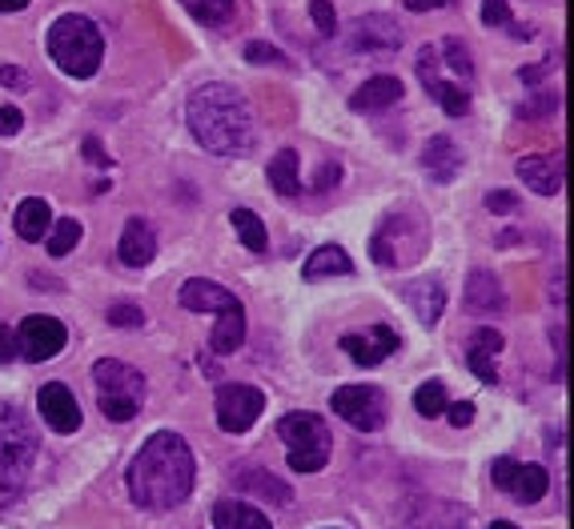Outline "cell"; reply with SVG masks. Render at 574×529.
<instances>
[{"label": "cell", "mask_w": 574, "mask_h": 529, "mask_svg": "<svg viewBox=\"0 0 574 529\" xmlns=\"http://www.w3.org/2000/svg\"><path fill=\"white\" fill-rule=\"evenodd\" d=\"M454 0H406L410 13H430V9H450Z\"/></svg>", "instance_id": "c3c4849f"}, {"label": "cell", "mask_w": 574, "mask_h": 529, "mask_svg": "<svg viewBox=\"0 0 574 529\" xmlns=\"http://www.w3.org/2000/svg\"><path fill=\"white\" fill-rule=\"evenodd\" d=\"M21 124H25V117L13 109V105H4L0 109V136H13V133H21Z\"/></svg>", "instance_id": "bcb514c9"}, {"label": "cell", "mask_w": 574, "mask_h": 529, "mask_svg": "<svg viewBox=\"0 0 574 529\" xmlns=\"http://www.w3.org/2000/svg\"><path fill=\"white\" fill-rule=\"evenodd\" d=\"M177 301L189 309V313H234V309H241V301L229 289H222L217 281H201V277H193V281L181 285V293H177Z\"/></svg>", "instance_id": "9a60e30c"}, {"label": "cell", "mask_w": 574, "mask_h": 529, "mask_svg": "<svg viewBox=\"0 0 574 529\" xmlns=\"http://www.w3.org/2000/svg\"><path fill=\"white\" fill-rule=\"evenodd\" d=\"M76 241H81V221H76V217H61V221H52V229H49V253L52 257L73 253Z\"/></svg>", "instance_id": "d6a6232c"}, {"label": "cell", "mask_w": 574, "mask_h": 529, "mask_svg": "<svg viewBox=\"0 0 574 529\" xmlns=\"http://www.w3.org/2000/svg\"><path fill=\"white\" fill-rule=\"evenodd\" d=\"M298 165L301 157L294 153V148H282L274 160H270V169H265V177H270V185H274V193H282V197H294L301 189L298 181Z\"/></svg>", "instance_id": "83f0119b"}, {"label": "cell", "mask_w": 574, "mask_h": 529, "mask_svg": "<svg viewBox=\"0 0 574 529\" xmlns=\"http://www.w3.org/2000/svg\"><path fill=\"white\" fill-rule=\"evenodd\" d=\"M402 297H406V305L418 313V321L422 325H438V317H442V309H446V289L434 281V277H422V281H410L406 289H402Z\"/></svg>", "instance_id": "44dd1931"}, {"label": "cell", "mask_w": 574, "mask_h": 529, "mask_svg": "<svg viewBox=\"0 0 574 529\" xmlns=\"http://www.w3.org/2000/svg\"><path fill=\"white\" fill-rule=\"evenodd\" d=\"M482 25H490V28H506L514 40H530L535 37V28L530 25H518L511 16V9H506V0H482Z\"/></svg>", "instance_id": "4dcf8cb0"}, {"label": "cell", "mask_w": 574, "mask_h": 529, "mask_svg": "<svg viewBox=\"0 0 574 529\" xmlns=\"http://www.w3.org/2000/svg\"><path fill=\"white\" fill-rule=\"evenodd\" d=\"M410 229H418V221H414V217H398V213L382 221V229H378L374 241H370L378 265L394 269V265H406V261H414L422 253V233L410 237Z\"/></svg>", "instance_id": "ba28073f"}, {"label": "cell", "mask_w": 574, "mask_h": 529, "mask_svg": "<svg viewBox=\"0 0 574 529\" xmlns=\"http://www.w3.org/2000/svg\"><path fill=\"white\" fill-rule=\"evenodd\" d=\"M490 529H518V526H514V521H494Z\"/></svg>", "instance_id": "816d5d0a"}, {"label": "cell", "mask_w": 574, "mask_h": 529, "mask_svg": "<svg viewBox=\"0 0 574 529\" xmlns=\"http://www.w3.org/2000/svg\"><path fill=\"white\" fill-rule=\"evenodd\" d=\"M502 353V333L499 329H475L470 341H466V365L475 370L478 382H499L494 373V358Z\"/></svg>", "instance_id": "d6986e66"}, {"label": "cell", "mask_w": 574, "mask_h": 529, "mask_svg": "<svg viewBox=\"0 0 574 529\" xmlns=\"http://www.w3.org/2000/svg\"><path fill=\"white\" fill-rule=\"evenodd\" d=\"M518 177L523 185H530L538 197H554L562 189V157L554 153H530V157L518 160Z\"/></svg>", "instance_id": "2e32d148"}, {"label": "cell", "mask_w": 574, "mask_h": 529, "mask_svg": "<svg viewBox=\"0 0 574 529\" xmlns=\"http://www.w3.org/2000/svg\"><path fill=\"white\" fill-rule=\"evenodd\" d=\"M422 169L430 172V181L450 185L458 177V169H463V153H458V145L450 136H430L422 148Z\"/></svg>", "instance_id": "ac0fdd59"}, {"label": "cell", "mask_w": 574, "mask_h": 529, "mask_svg": "<svg viewBox=\"0 0 574 529\" xmlns=\"http://www.w3.org/2000/svg\"><path fill=\"white\" fill-rule=\"evenodd\" d=\"M330 409L346 425H354V430L362 433H374L386 425V394L374 389V385H342L330 397Z\"/></svg>", "instance_id": "52a82bcc"}, {"label": "cell", "mask_w": 574, "mask_h": 529, "mask_svg": "<svg viewBox=\"0 0 574 529\" xmlns=\"http://www.w3.org/2000/svg\"><path fill=\"white\" fill-rule=\"evenodd\" d=\"M559 105H562V97L559 93H550V88H538V97L530 100V105H523L518 109V117H547V112H559Z\"/></svg>", "instance_id": "8d00e7d4"}, {"label": "cell", "mask_w": 574, "mask_h": 529, "mask_svg": "<svg viewBox=\"0 0 574 529\" xmlns=\"http://www.w3.org/2000/svg\"><path fill=\"white\" fill-rule=\"evenodd\" d=\"M105 317H109V325H117V329H141V325H145V313H141L137 305H112Z\"/></svg>", "instance_id": "74e56055"}, {"label": "cell", "mask_w": 574, "mask_h": 529, "mask_svg": "<svg viewBox=\"0 0 574 529\" xmlns=\"http://www.w3.org/2000/svg\"><path fill=\"white\" fill-rule=\"evenodd\" d=\"M16 233L25 237V241H45V233L52 229V209H49V201H40V197H25L21 205H16Z\"/></svg>", "instance_id": "d4e9b609"}, {"label": "cell", "mask_w": 574, "mask_h": 529, "mask_svg": "<svg viewBox=\"0 0 574 529\" xmlns=\"http://www.w3.org/2000/svg\"><path fill=\"white\" fill-rule=\"evenodd\" d=\"M37 466V433L16 406L0 401V509L13 505Z\"/></svg>", "instance_id": "3957f363"}, {"label": "cell", "mask_w": 574, "mask_h": 529, "mask_svg": "<svg viewBox=\"0 0 574 529\" xmlns=\"http://www.w3.org/2000/svg\"><path fill=\"white\" fill-rule=\"evenodd\" d=\"M193 490V454L177 433L162 430L129 466V493L141 509H174Z\"/></svg>", "instance_id": "6da1fadb"}, {"label": "cell", "mask_w": 574, "mask_h": 529, "mask_svg": "<svg viewBox=\"0 0 574 529\" xmlns=\"http://www.w3.org/2000/svg\"><path fill=\"white\" fill-rule=\"evenodd\" d=\"M337 181H342V165L337 160H325L322 169H318V177H313V193H325V189H334Z\"/></svg>", "instance_id": "60d3db41"}, {"label": "cell", "mask_w": 574, "mask_h": 529, "mask_svg": "<svg viewBox=\"0 0 574 529\" xmlns=\"http://www.w3.org/2000/svg\"><path fill=\"white\" fill-rule=\"evenodd\" d=\"M466 305L475 309V313H502V309H506V293H502L499 277L487 269L470 273V281H466Z\"/></svg>", "instance_id": "7402d4cb"}, {"label": "cell", "mask_w": 574, "mask_h": 529, "mask_svg": "<svg viewBox=\"0 0 574 529\" xmlns=\"http://www.w3.org/2000/svg\"><path fill=\"white\" fill-rule=\"evenodd\" d=\"M229 221H234V229H238L241 245L253 249V253H262L265 241H270V233H265V225H262V217H258V213H253V209H234V213H229Z\"/></svg>", "instance_id": "1f68e13d"}, {"label": "cell", "mask_w": 574, "mask_h": 529, "mask_svg": "<svg viewBox=\"0 0 574 529\" xmlns=\"http://www.w3.org/2000/svg\"><path fill=\"white\" fill-rule=\"evenodd\" d=\"M234 481H238L241 490L258 493V497H265V502H274V505H289V502H294V490H289V485H286L282 478H274L270 469L241 466L238 473H234Z\"/></svg>", "instance_id": "603a6c76"}, {"label": "cell", "mask_w": 574, "mask_h": 529, "mask_svg": "<svg viewBox=\"0 0 574 529\" xmlns=\"http://www.w3.org/2000/svg\"><path fill=\"white\" fill-rule=\"evenodd\" d=\"M265 394L253 385H222L217 389V425L225 433H246L253 421L262 418Z\"/></svg>", "instance_id": "30bf717a"}, {"label": "cell", "mask_w": 574, "mask_h": 529, "mask_svg": "<svg viewBox=\"0 0 574 529\" xmlns=\"http://www.w3.org/2000/svg\"><path fill=\"white\" fill-rule=\"evenodd\" d=\"M246 61L250 64H286V57H282L274 45H265V40H250V45H246Z\"/></svg>", "instance_id": "f35d334b"}, {"label": "cell", "mask_w": 574, "mask_h": 529, "mask_svg": "<svg viewBox=\"0 0 574 529\" xmlns=\"http://www.w3.org/2000/svg\"><path fill=\"white\" fill-rule=\"evenodd\" d=\"M354 49L358 52H370V57H386V52H398L402 49V28L382 13H370V16H358L354 21Z\"/></svg>", "instance_id": "7c38bea8"}, {"label": "cell", "mask_w": 574, "mask_h": 529, "mask_svg": "<svg viewBox=\"0 0 574 529\" xmlns=\"http://www.w3.org/2000/svg\"><path fill=\"white\" fill-rule=\"evenodd\" d=\"M37 406H40V418H45L49 430H57V433L81 430V409H76V397L69 394V385L49 382L37 394Z\"/></svg>", "instance_id": "5bb4252c"}, {"label": "cell", "mask_w": 574, "mask_h": 529, "mask_svg": "<svg viewBox=\"0 0 574 529\" xmlns=\"http://www.w3.org/2000/svg\"><path fill=\"white\" fill-rule=\"evenodd\" d=\"M277 437L289 449V469L294 473H318L330 461V430L313 413H289L277 421Z\"/></svg>", "instance_id": "8992f818"}, {"label": "cell", "mask_w": 574, "mask_h": 529, "mask_svg": "<svg viewBox=\"0 0 574 529\" xmlns=\"http://www.w3.org/2000/svg\"><path fill=\"white\" fill-rule=\"evenodd\" d=\"M310 21L318 25L322 37H334L337 33V13H334V4H330V0H310Z\"/></svg>", "instance_id": "d590c367"}, {"label": "cell", "mask_w": 574, "mask_h": 529, "mask_svg": "<svg viewBox=\"0 0 574 529\" xmlns=\"http://www.w3.org/2000/svg\"><path fill=\"white\" fill-rule=\"evenodd\" d=\"M402 81L398 76H370L358 93L350 97V109L354 112H382V109H394L402 100Z\"/></svg>", "instance_id": "ffe728a7"}, {"label": "cell", "mask_w": 574, "mask_h": 529, "mask_svg": "<svg viewBox=\"0 0 574 529\" xmlns=\"http://www.w3.org/2000/svg\"><path fill=\"white\" fill-rule=\"evenodd\" d=\"M490 478L499 490H506L511 497H518L523 505L530 502H542L550 490V473L542 466H523V461H511V457H499L494 469H490Z\"/></svg>", "instance_id": "8fae6325"}, {"label": "cell", "mask_w": 574, "mask_h": 529, "mask_svg": "<svg viewBox=\"0 0 574 529\" xmlns=\"http://www.w3.org/2000/svg\"><path fill=\"white\" fill-rule=\"evenodd\" d=\"M442 52H446V64L454 69V73L463 76V81H470L475 76V61H470V49H466L458 37H446L442 40Z\"/></svg>", "instance_id": "e575fe53"}, {"label": "cell", "mask_w": 574, "mask_h": 529, "mask_svg": "<svg viewBox=\"0 0 574 529\" xmlns=\"http://www.w3.org/2000/svg\"><path fill=\"white\" fill-rule=\"evenodd\" d=\"M16 358V333L9 325H0V365H9Z\"/></svg>", "instance_id": "7dc6e473"}, {"label": "cell", "mask_w": 574, "mask_h": 529, "mask_svg": "<svg viewBox=\"0 0 574 529\" xmlns=\"http://www.w3.org/2000/svg\"><path fill=\"white\" fill-rule=\"evenodd\" d=\"M418 76H422V85L438 81V49H430V45L418 52Z\"/></svg>", "instance_id": "b9f144b4"}, {"label": "cell", "mask_w": 574, "mask_h": 529, "mask_svg": "<svg viewBox=\"0 0 574 529\" xmlns=\"http://www.w3.org/2000/svg\"><path fill=\"white\" fill-rule=\"evenodd\" d=\"M181 9H186L198 25H210V28H217V25H225L229 16H234V0H181Z\"/></svg>", "instance_id": "f546056e"}, {"label": "cell", "mask_w": 574, "mask_h": 529, "mask_svg": "<svg viewBox=\"0 0 574 529\" xmlns=\"http://www.w3.org/2000/svg\"><path fill=\"white\" fill-rule=\"evenodd\" d=\"M414 409H418L422 418H442V413H446V389H442V382L418 385V394H414Z\"/></svg>", "instance_id": "836d02e7"}, {"label": "cell", "mask_w": 574, "mask_h": 529, "mask_svg": "<svg viewBox=\"0 0 574 529\" xmlns=\"http://www.w3.org/2000/svg\"><path fill=\"white\" fill-rule=\"evenodd\" d=\"M28 0H0V13H25Z\"/></svg>", "instance_id": "f907efd6"}, {"label": "cell", "mask_w": 574, "mask_h": 529, "mask_svg": "<svg viewBox=\"0 0 574 529\" xmlns=\"http://www.w3.org/2000/svg\"><path fill=\"white\" fill-rule=\"evenodd\" d=\"M64 345H69V329L57 317H25L21 329H16V353L33 361V365L52 361Z\"/></svg>", "instance_id": "9c48e42d"}, {"label": "cell", "mask_w": 574, "mask_h": 529, "mask_svg": "<svg viewBox=\"0 0 574 529\" xmlns=\"http://www.w3.org/2000/svg\"><path fill=\"white\" fill-rule=\"evenodd\" d=\"M85 153H88V160H93V165H109V157L100 153V141H93V136L85 141Z\"/></svg>", "instance_id": "681fc988"}, {"label": "cell", "mask_w": 574, "mask_h": 529, "mask_svg": "<svg viewBox=\"0 0 574 529\" xmlns=\"http://www.w3.org/2000/svg\"><path fill=\"white\" fill-rule=\"evenodd\" d=\"M446 418L454 430H463V425L475 421V406H470V401H454V406H446Z\"/></svg>", "instance_id": "ee69618b"}, {"label": "cell", "mask_w": 574, "mask_h": 529, "mask_svg": "<svg viewBox=\"0 0 574 529\" xmlns=\"http://www.w3.org/2000/svg\"><path fill=\"white\" fill-rule=\"evenodd\" d=\"M554 64H559V52H550L547 61L535 64V69H518V76H523V85H538V81H542V76H547Z\"/></svg>", "instance_id": "f6af8a7d"}, {"label": "cell", "mask_w": 574, "mask_h": 529, "mask_svg": "<svg viewBox=\"0 0 574 529\" xmlns=\"http://www.w3.org/2000/svg\"><path fill=\"white\" fill-rule=\"evenodd\" d=\"M49 57L57 69L69 76H93L105 57V37L88 16L64 13L57 25L49 28Z\"/></svg>", "instance_id": "277c9868"}, {"label": "cell", "mask_w": 574, "mask_h": 529, "mask_svg": "<svg viewBox=\"0 0 574 529\" xmlns=\"http://www.w3.org/2000/svg\"><path fill=\"white\" fill-rule=\"evenodd\" d=\"M93 382H97L100 413L109 421H133L141 401H145V377L133 365L117 358H105L93 365Z\"/></svg>", "instance_id": "5b68a950"}, {"label": "cell", "mask_w": 574, "mask_h": 529, "mask_svg": "<svg viewBox=\"0 0 574 529\" xmlns=\"http://www.w3.org/2000/svg\"><path fill=\"white\" fill-rule=\"evenodd\" d=\"M213 526L217 529H274L262 509L241 505V502H234V497H222V502L213 505Z\"/></svg>", "instance_id": "cb8c5ba5"}, {"label": "cell", "mask_w": 574, "mask_h": 529, "mask_svg": "<svg viewBox=\"0 0 574 529\" xmlns=\"http://www.w3.org/2000/svg\"><path fill=\"white\" fill-rule=\"evenodd\" d=\"M426 93L442 105L446 117H466V112H470V93H466L463 85H454V81H430Z\"/></svg>", "instance_id": "f1b7e54d"}, {"label": "cell", "mask_w": 574, "mask_h": 529, "mask_svg": "<svg viewBox=\"0 0 574 529\" xmlns=\"http://www.w3.org/2000/svg\"><path fill=\"white\" fill-rule=\"evenodd\" d=\"M189 129L217 157H241L253 148V112L250 100L234 85H201L186 105Z\"/></svg>", "instance_id": "7a4b0ae2"}, {"label": "cell", "mask_w": 574, "mask_h": 529, "mask_svg": "<svg viewBox=\"0 0 574 529\" xmlns=\"http://www.w3.org/2000/svg\"><path fill=\"white\" fill-rule=\"evenodd\" d=\"M487 209L494 213V217H511V213H518V197H514V193H506V189H499V193H487Z\"/></svg>", "instance_id": "ab89813d"}, {"label": "cell", "mask_w": 574, "mask_h": 529, "mask_svg": "<svg viewBox=\"0 0 574 529\" xmlns=\"http://www.w3.org/2000/svg\"><path fill=\"white\" fill-rule=\"evenodd\" d=\"M0 85L16 88V93H28V73L16 69V64H0Z\"/></svg>", "instance_id": "7bdbcfd3"}, {"label": "cell", "mask_w": 574, "mask_h": 529, "mask_svg": "<svg viewBox=\"0 0 574 529\" xmlns=\"http://www.w3.org/2000/svg\"><path fill=\"white\" fill-rule=\"evenodd\" d=\"M241 341H246V309L222 313V317H217V325H213L210 349L217 353V358H229V353H238Z\"/></svg>", "instance_id": "4316f807"}, {"label": "cell", "mask_w": 574, "mask_h": 529, "mask_svg": "<svg viewBox=\"0 0 574 529\" xmlns=\"http://www.w3.org/2000/svg\"><path fill=\"white\" fill-rule=\"evenodd\" d=\"M342 349L350 353L358 365H378V361H386L394 349H398V333L390 329V325H370L366 333H346L342 337Z\"/></svg>", "instance_id": "4fadbf2b"}, {"label": "cell", "mask_w": 574, "mask_h": 529, "mask_svg": "<svg viewBox=\"0 0 574 529\" xmlns=\"http://www.w3.org/2000/svg\"><path fill=\"white\" fill-rule=\"evenodd\" d=\"M117 257H121V265H129V269H141V265H150V261L157 257V237H153V229L141 221V217H129L125 233L117 241Z\"/></svg>", "instance_id": "e0dca14e"}, {"label": "cell", "mask_w": 574, "mask_h": 529, "mask_svg": "<svg viewBox=\"0 0 574 529\" xmlns=\"http://www.w3.org/2000/svg\"><path fill=\"white\" fill-rule=\"evenodd\" d=\"M334 273H354L350 253L342 245L313 249L310 257H306V265H301V277H306V281H322V277H334Z\"/></svg>", "instance_id": "484cf974"}]
</instances>
